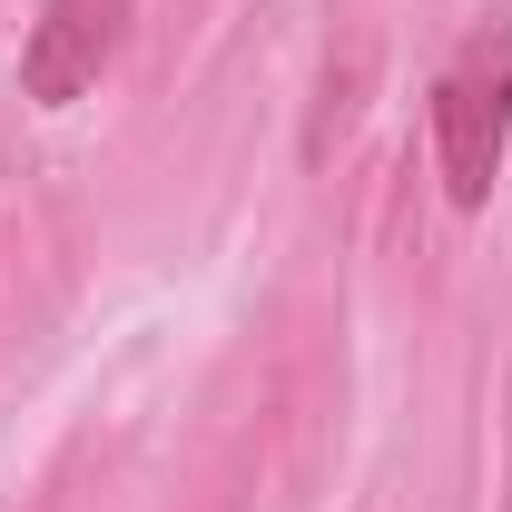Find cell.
Returning a JSON list of instances; mask_svg holds the SVG:
<instances>
[{"instance_id": "6da1fadb", "label": "cell", "mask_w": 512, "mask_h": 512, "mask_svg": "<svg viewBox=\"0 0 512 512\" xmlns=\"http://www.w3.org/2000/svg\"><path fill=\"white\" fill-rule=\"evenodd\" d=\"M503 148H512V0L463 30V50L434 79V168H444V197L463 217L493 197Z\"/></svg>"}, {"instance_id": "7a4b0ae2", "label": "cell", "mask_w": 512, "mask_h": 512, "mask_svg": "<svg viewBox=\"0 0 512 512\" xmlns=\"http://www.w3.org/2000/svg\"><path fill=\"white\" fill-rule=\"evenodd\" d=\"M119 30H128V0H40L30 50H20V89L40 109H79L99 89V69L119 60Z\"/></svg>"}]
</instances>
